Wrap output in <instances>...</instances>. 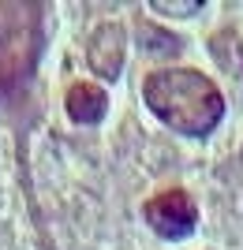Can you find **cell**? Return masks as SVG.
I'll use <instances>...</instances> for the list:
<instances>
[{"instance_id":"3","label":"cell","mask_w":243,"mask_h":250,"mask_svg":"<svg viewBox=\"0 0 243 250\" xmlns=\"http://www.w3.org/2000/svg\"><path fill=\"white\" fill-rule=\"evenodd\" d=\"M124 49H127V38H124V26L120 22H101L94 34H90V45H86V63L97 79H120L124 71Z\"/></svg>"},{"instance_id":"1","label":"cell","mask_w":243,"mask_h":250,"mask_svg":"<svg viewBox=\"0 0 243 250\" xmlns=\"http://www.w3.org/2000/svg\"><path fill=\"white\" fill-rule=\"evenodd\" d=\"M142 97L157 112V120L180 131V135H210L224 116V97L202 71L191 67H161L150 71L142 83Z\"/></svg>"},{"instance_id":"2","label":"cell","mask_w":243,"mask_h":250,"mask_svg":"<svg viewBox=\"0 0 243 250\" xmlns=\"http://www.w3.org/2000/svg\"><path fill=\"white\" fill-rule=\"evenodd\" d=\"M146 220H150V228L157 231V235H165V239H183L199 224V209H195L191 194L165 190V194L146 202Z\"/></svg>"},{"instance_id":"4","label":"cell","mask_w":243,"mask_h":250,"mask_svg":"<svg viewBox=\"0 0 243 250\" xmlns=\"http://www.w3.org/2000/svg\"><path fill=\"white\" fill-rule=\"evenodd\" d=\"M64 108H67V116L75 124H97L109 108V94L94 83H75L64 97Z\"/></svg>"}]
</instances>
